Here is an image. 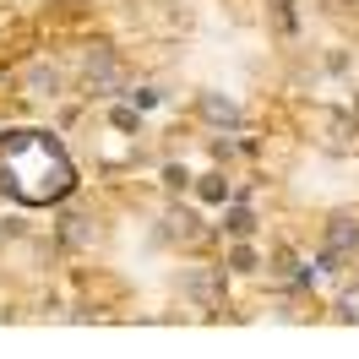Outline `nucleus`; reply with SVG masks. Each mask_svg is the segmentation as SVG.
Wrapping results in <instances>:
<instances>
[{"label": "nucleus", "mask_w": 359, "mask_h": 359, "mask_svg": "<svg viewBox=\"0 0 359 359\" xmlns=\"http://www.w3.org/2000/svg\"><path fill=\"white\" fill-rule=\"evenodd\" d=\"M180 294L196 305V311H218V299H224V278L212 267H191L185 278H180Z\"/></svg>", "instance_id": "nucleus-1"}, {"label": "nucleus", "mask_w": 359, "mask_h": 359, "mask_svg": "<svg viewBox=\"0 0 359 359\" xmlns=\"http://www.w3.org/2000/svg\"><path fill=\"white\" fill-rule=\"evenodd\" d=\"M120 82H126L120 60H114L109 49H93L88 55V93L93 98H109V93H120Z\"/></svg>", "instance_id": "nucleus-2"}, {"label": "nucleus", "mask_w": 359, "mask_h": 359, "mask_svg": "<svg viewBox=\"0 0 359 359\" xmlns=\"http://www.w3.org/2000/svg\"><path fill=\"white\" fill-rule=\"evenodd\" d=\"M354 250H359V218H332V224H327V250H321V262H327V267H343Z\"/></svg>", "instance_id": "nucleus-3"}, {"label": "nucleus", "mask_w": 359, "mask_h": 359, "mask_svg": "<svg viewBox=\"0 0 359 359\" xmlns=\"http://www.w3.org/2000/svg\"><path fill=\"white\" fill-rule=\"evenodd\" d=\"M196 109H202L207 126H229V131H234V126H245L240 104H234V98H224V93H202V98H196Z\"/></svg>", "instance_id": "nucleus-4"}, {"label": "nucleus", "mask_w": 359, "mask_h": 359, "mask_svg": "<svg viewBox=\"0 0 359 359\" xmlns=\"http://www.w3.org/2000/svg\"><path fill=\"white\" fill-rule=\"evenodd\" d=\"M27 93H33V98H55V93H60V71L55 66H33L27 71Z\"/></svg>", "instance_id": "nucleus-5"}, {"label": "nucleus", "mask_w": 359, "mask_h": 359, "mask_svg": "<svg viewBox=\"0 0 359 359\" xmlns=\"http://www.w3.org/2000/svg\"><path fill=\"white\" fill-rule=\"evenodd\" d=\"M224 229L234 234V240H250V234H256V218H250V207H234V212L224 218Z\"/></svg>", "instance_id": "nucleus-6"}, {"label": "nucleus", "mask_w": 359, "mask_h": 359, "mask_svg": "<svg viewBox=\"0 0 359 359\" xmlns=\"http://www.w3.org/2000/svg\"><path fill=\"white\" fill-rule=\"evenodd\" d=\"M337 321H354V327H359V283L337 294Z\"/></svg>", "instance_id": "nucleus-7"}, {"label": "nucleus", "mask_w": 359, "mask_h": 359, "mask_svg": "<svg viewBox=\"0 0 359 359\" xmlns=\"http://www.w3.org/2000/svg\"><path fill=\"white\" fill-rule=\"evenodd\" d=\"M229 267H234V272H256V250H250V245H234Z\"/></svg>", "instance_id": "nucleus-8"}, {"label": "nucleus", "mask_w": 359, "mask_h": 359, "mask_svg": "<svg viewBox=\"0 0 359 359\" xmlns=\"http://www.w3.org/2000/svg\"><path fill=\"white\" fill-rule=\"evenodd\" d=\"M114 126H120V131H136V109H114Z\"/></svg>", "instance_id": "nucleus-9"}]
</instances>
